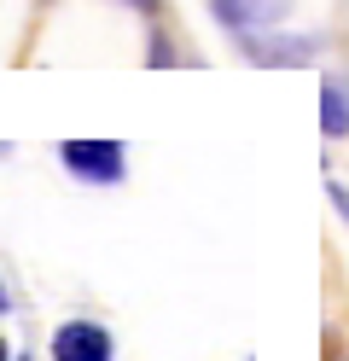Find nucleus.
I'll list each match as a JSON object with an SVG mask.
<instances>
[{
	"label": "nucleus",
	"mask_w": 349,
	"mask_h": 361,
	"mask_svg": "<svg viewBox=\"0 0 349 361\" xmlns=\"http://www.w3.org/2000/svg\"><path fill=\"white\" fill-rule=\"evenodd\" d=\"M128 6H134V12H146V18H152V12L163 6V0H128Z\"/></svg>",
	"instance_id": "7"
},
{
	"label": "nucleus",
	"mask_w": 349,
	"mask_h": 361,
	"mask_svg": "<svg viewBox=\"0 0 349 361\" xmlns=\"http://www.w3.org/2000/svg\"><path fill=\"white\" fill-rule=\"evenodd\" d=\"M320 41L314 35H245V59L268 64V71H297V64H314Z\"/></svg>",
	"instance_id": "2"
},
{
	"label": "nucleus",
	"mask_w": 349,
	"mask_h": 361,
	"mask_svg": "<svg viewBox=\"0 0 349 361\" xmlns=\"http://www.w3.org/2000/svg\"><path fill=\"white\" fill-rule=\"evenodd\" d=\"M0 309H12V303H6V286H0Z\"/></svg>",
	"instance_id": "8"
},
{
	"label": "nucleus",
	"mask_w": 349,
	"mask_h": 361,
	"mask_svg": "<svg viewBox=\"0 0 349 361\" xmlns=\"http://www.w3.org/2000/svg\"><path fill=\"white\" fill-rule=\"evenodd\" d=\"M326 198H332V204H338V216L349 221V187H343V180H326Z\"/></svg>",
	"instance_id": "6"
},
{
	"label": "nucleus",
	"mask_w": 349,
	"mask_h": 361,
	"mask_svg": "<svg viewBox=\"0 0 349 361\" xmlns=\"http://www.w3.org/2000/svg\"><path fill=\"white\" fill-rule=\"evenodd\" d=\"M0 361H6V344H0Z\"/></svg>",
	"instance_id": "9"
},
{
	"label": "nucleus",
	"mask_w": 349,
	"mask_h": 361,
	"mask_svg": "<svg viewBox=\"0 0 349 361\" xmlns=\"http://www.w3.org/2000/svg\"><path fill=\"white\" fill-rule=\"evenodd\" d=\"M59 157H64V169L82 175V180H99V187L123 180V146L116 140H64Z\"/></svg>",
	"instance_id": "1"
},
{
	"label": "nucleus",
	"mask_w": 349,
	"mask_h": 361,
	"mask_svg": "<svg viewBox=\"0 0 349 361\" xmlns=\"http://www.w3.org/2000/svg\"><path fill=\"white\" fill-rule=\"evenodd\" d=\"M209 12H216L227 30L250 35V30H274L279 18L291 12V0H209Z\"/></svg>",
	"instance_id": "4"
},
{
	"label": "nucleus",
	"mask_w": 349,
	"mask_h": 361,
	"mask_svg": "<svg viewBox=\"0 0 349 361\" xmlns=\"http://www.w3.org/2000/svg\"><path fill=\"white\" fill-rule=\"evenodd\" d=\"M53 361H111V332L93 321H64L53 332Z\"/></svg>",
	"instance_id": "3"
},
{
	"label": "nucleus",
	"mask_w": 349,
	"mask_h": 361,
	"mask_svg": "<svg viewBox=\"0 0 349 361\" xmlns=\"http://www.w3.org/2000/svg\"><path fill=\"white\" fill-rule=\"evenodd\" d=\"M320 134L326 140L349 134V94H343V82H332V76L320 82Z\"/></svg>",
	"instance_id": "5"
}]
</instances>
